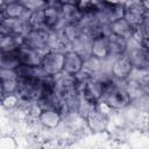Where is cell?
<instances>
[{"label":"cell","mask_w":149,"mask_h":149,"mask_svg":"<svg viewBox=\"0 0 149 149\" xmlns=\"http://www.w3.org/2000/svg\"><path fill=\"white\" fill-rule=\"evenodd\" d=\"M63 114L56 109H41L37 115V123L44 128L55 130L62 123Z\"/></svg>","instance_id":"8fae6325"},{"label":"cell","mask_w":149,"mask_h":149,"mask_svg":"<svg viewBox=\"0 0 149 149\" xmlns=\"http://www.w3.org/2000/svg\"><path fill=\"white\" fill-rule=\"evenodd\" d=\"M99 23H100V21L98 20V16L93 9L81 13V16L78 21V26L80 28V31L83 34L90 35L91 37H93L94 31H95L97 27L99 26Z\"/></svg>","instance_id":"4fadbf2b"},{"label":"cell","mask_w":149,"mask_h":149,"mask_svg":"<svg viewBox=\"0 0 149 149\" xmlns=\"http://www.w3.org/2000/svg\"><path fill=\"white\" fill-rule=\"evenodd\" d=\"M6 2H7V0H0V8H2Z\"/></svg>","instance_id":"4dcf8cb0"},{"label":"cell","mask_w":149,"mask_h":149,"mask_svg":"<svg viewBox=\"0 0 149 149\" xmlns=\"http://www.w3.org/2000/svg\"><path fill=\"white\" fill-rule=\"evenodd\" d=\"M0 87H1V91H2L3 95L5 94H10V93H16L17 92V87H19L17 78L0 83Z\"/></svg>","instance_id":"484cf974"},{"label":"cell","mask_w":149,"mask_h":149,"mask_svg":"<svg viewBox=\"0 0 149 149\" xmlns=\"http://www.w3.org/2000/svg\"><path fill=\"white\" fill-rule=\"evenodd\" d=\"M55 33H56V36H57L58 41L63 44V47L66 50H69L71 48V44L81 34L78 23H64Z\"/></svg>","instance_id":"9c48e42d"},{"label":"cell","mask_w":149,"mask_h":149,"mask_svg":"<svg viewBox=\"0 0 149 149\" xmlns=\"http://www.w3.org/2000/svg\"><path fill=\"white\" fill-rule=\"evenodd\" d=\"M91 55L100 59L108 58V44L107 37H93L91 45Z\"/></svg>","instance_id":"7402d4cb"},{"label":"cell","mask_w":149,"mask_h":149,"mask_svg":"<svg viewBox=\"0 0 149 149\" xmlns=\"http://www.w3.org/2000/svg\"><path fill=\"white\" fill-rule=\"evenodd\" d=\"M19 107V97L16 93L5 94L0 100V108L1 111H9L13 108Z\"/></svg>","instance_id":"d4e9b609"},{"label":"cell","mask_w":149,"mask_h":149,"mask_svg":"<svg viewBox=\"0 0 149 149\" xmlns=\"http://www.w3.org/2000/svg\"><path fill=\"white\" fill-rule=\"evenodd\" d=\"M91 45H92V37L86 34H80L74 42L71 44V50L78 52L83 58H86L91 55Z\"/></svg>","instance_id":"ac0fdd59"},{"label":"cell","mask_w":149,"mask_h":149,"mask_svg":"<svg viewBox=\"0 0 149 149\" xmlns=\"http://www.w3.org/2000/svg\"><path fill=\"white\" fill-rule=\"evenodd\" d=\"M22 43L23 45L31 48L42 55L51 49H56L59 45L56 33L45 27L28 28L22 35Z\"/></svg>","instance_id":"6da1fadb"},{"label":"cell","mask_w":149,"mask_h":149,"mask_svg":"<svg viewBox=\"0 0 149 149\" xmlns=\"http://www.w3.org/2000/svg\"><path fill=\"white\" fill-rule=\"evenodd\" d=\"M23 6L30 12V10H35V9H41L44 8L47 5L43 0H20Z\"/></svg>","instance_id":"4316f807"},{"label":"cell","mask_w":149,"mask_h":149,"mask_svg":"<svg viewBox=\"0 0 149 149\" xmlns=\"http://www.w3.org/2000/svg\"><path fill=\"white\" fill-rule=\"evenodd\" d=\"M101 102H104L111 111H119L130 104L129 94L126 90V80H115L108 86L102 94Z\"/></svg>","instance_id":"7a4b0ae2"},{"label":"cell","mask_w":149,"mask_h":149,"mask_svg":"<svg viewBox=\"0 0 149 149\" xmlns=\"http://www.w3.org/2000/svg\"><path fill=\"white\" fill-rule=\"evenodd\" d=\"M15 78H17L16 73H15V70H8V69L0 68V83L7 81V80H10V79H15Z\"/></svg>","instance_id":"83f0119b"},{"label":"cell","mask_w":149,"mask_h":149,"mask_svg":"<svg viewBox=\"0 0 149 149\" xmlns=\"http://www.w3.org/2000/svg\"><path fill=\"white\" fill-rule=\"evenodd\" d=\"M22 45V36L10 35L0 37V52H17Z\"/></svg>","instance_id":"44dd1931"},{"label":"cell","mask_w":149,"mask_h":149,"mask_svg":"<svg viewBox=\"0 0 149 149\" xmlns=\"http://www.w3.org/2000/svg\"><path fill=\"white\" fill-rule=\"evenodd\" d=\"M27 29H28L27 22L26 20H22V19L3 17L0 21V37L10 36V35L22 36Z\"/></svg>","instance_id":"8992f818"},{"label":"cell","mask_w":149,"mask_h":149,"mask_svg":"<svg viewBox=\"0 0 149 149\" xmlns=\"http://www.w3.org/2000/svg\"><path fill=\"white\" fill-rule=\"evenodd\" d=\"M43 1L45 2L47 6H49V5H55V3L61 2V0H43Z\"/></svg>","instance_id":"f1b7e54d"},{"label":"cell","mask_w":149,"mask_h":149,"mask_svg":"<svg viewBox=\"0 0 149 149\" xmlns=\"http://www.w3.org/2000/svg\"><path fill=\"white\" fill-rule=\"evenodd\" d=\"M132 70H133L132 63L126 54L115 57L111 63V72L114 76V78L118 80H127Z\"/></svg>","instance_id":"30bf717a"},{"label":"cell","mask_w":149,"mask_h":149,"mask_svg":"<svg viewBox=\"0 0 149 149\" xmlns=\"http://www.w3.org/2000/svg\"><path fill=\"white\" fill-rule=\"evenodd\" d=\"M79 0H61V2H70V3H77Z\"/></svg>","instance_id":"f546056e"},{"label":"cell","mask_w":149,"mask_h":149,"mask_svg":"<svg viewBox=\"0 0 149 149\" xmlns=\"http://www.w3.org/2000/svg\"><path fill=\"white\" fill-rule=\"evenodd\" d=\"M107 44H108V52H109L108 57L115 58L127 52L128 38L118 36L115 34H111L107 36Z\"/></svg>","instance_id":"5bb4252c"},{"label":"cell","mask_w":149,"mask_h":149,"mask_svg":"<svg viewBox=\"0 0 149 149\" xmlns=\"http://www.w3.org/2000/svg\"><path fill=\"white\" fill-rule=\"evenodd\" d=\"M28 9L23 6L20 0H10L7 1L2 7V13L5 17L10 19H22L24 20L28 15Z\"/></svg>","instance_id":"9a60e30c"},{"label":"cell","mask_w":149,"mask_h":149,"mask_svg":"<svg viewBox=\"0 0 149 149\" xmlns=\"http://www.w3.org/2000/svg\"><path fill=\"white\" fill-rule=\"evenodd\" d=\"M109 28H111V33L115 34L118 36H122L125 38H129L133 36L135 28L123 17L119 19L116 21H113L109 23Z\"/></svg>","instance_id":"d6986e66"},{"label":"cell","mask_w":149,"mask_h":149,"mask_svg":"<svg viewBox=\"0 0 149 149\" xmlns=\"http://www.w3.org/2000/svg\"><path fill=\"white\" fill-rule=\"evenodd\" d=\"M64 21L61 14V2L55 5H49L44 7V27L51 31H57Z\"/></svg>","instance_id":"52a82bcc"},{"label":"cell","mask_w":149,"mask_h":149,"mask_svg":"<svg viewBox=\"0 0 149 149\" xmlns=\"http://www.w3.org/2000/svg\"><path fill=\"white\" fill-rule=\"evenodd\" d=\"M20 65L17 52H0V68L16 70Z\"/></svg>","instance_id":"cb8c5ba5"},{"label":"cell","mask_w":149,"mask_h":149,"mask_svg":"<svg viewBox=\"0 0 149 149\" xmlns=\"http://www.w3.org/2000/svg\"><path fill=\"white\" fill-rule=\"evenodd\" d=\"M28 28H41L44 27V8L35 9L28 12L27 17L24 19Z\"/></svg>","instance_id":"603a6c76"},{"label":"cell","mask_w":149,"mask_h":149,"mask_svg":"<svg viewBox=\"0 0 149 149\" xmlns=\"http://www.w3.org/2000/svg\"><path fill=\"white\" fill-rule=\"evenodd\" d=\"M63 64H64V51L51 49L42 55V61L40 66L45 74L56 76L63 71Z\"/></svg>","instance_id":"277c9868"},{"label":"cell","mask_w":149,"mask_h":149,"mask_svg":"<svg viewBox=\"0 0 149 149\" xmlns=\"http://www.w3.org/2000/svg\"><path fill=\"white\" fill-rule=\"evenodd\" d=\"M129 58L132 66L135 69H146L149 70V50L148 48L137 45L127 49L126 52Z\"/></svg>","instance_id":"ba28073f"},{"label":"cell","mask_w":149,"mask_h":149,"mask_svg":"<svg viewBox=\"0 0 149 149\" xmlns=\"http://www.w3.org/2000/svg\"><path fill=\"white\" fill-rule=\"evenodd\" d=\"M84 66V58L76 51L69 49L64 52L63 71L70 74H76Z\"/></svg>","instance_id":"7c38bea8"},{"label":"cell","mask_w":149,"mask_h":149,"mask_svg":"<svg viewBox=\"0 0 149 149\" xmlns=\"http://www.w3.org/2000/svg\"><path fill=\"white\" fill-rule=\"evenodd\" d=\"M123 19L127 20L134 28L137 27L146 16H148V8H146L140 0H125Z\"/></svg>","instance_id":"5b68a950"},{"label":"cell","mask_w":149,"mask_h":149,"mask_svg":"<svg viewBox=\"0 0 149 149\" xmlns=\"http://www.w3.org/2000/svg\"><path fill=\"white\" fill-rule=\"evenodd\" d=\"M111 112L112 111L101 101L90 112V114L86 116V123L92 135L107 133L108 116Z\"/></svg>","instance_id":"3957f363"},{"label":"cell","mask_w":149,"mask_h":149,"mask_svg":"<svg viewBox=\"0 0 149 149\" xmlns=\"http://www.w3.org/2000/svg\"><path fill=\"white\" fill-rule=\"evenodd\" d=\"M17 79H41L45 73L41 66H28L20 64L15 70Z\"/></svg>","instance_id":"ffe728a7"},{"label":"cell","mask_w":149,"mask_h":149,"mask_svg":"<svg viewBox=\"0 0 149 149\" xmlns=\"http://www.w3.org/2000/svg\"><path fill=\"white\" fill-rule=\"evenodd\" d=\"M17 56H19L20 64L28 65V66H40L41 61H42L41 52H38L31 48H28L26 45H22L17 50Z\"/></svg>","instance_id":"2e32d148"},{"label":"cell","mask_w":149,"mask_h":149,"mask_svg":"<svg viewBox=\"0 0 149 149\" xmlns=\"http://www.w3.org/2000/svg\"><path fill=\"white\" fill-rule=\"evenodd\" d=\"M61 14L64 23H78L81 12L77 3L61 2Z\"/></svg>","instance_id":"e0dca14e"}]
</instances>
